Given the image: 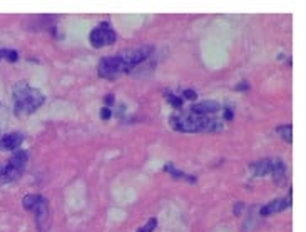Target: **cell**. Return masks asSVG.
<instances>
[{"mask_svg":"<svg viewBox=\"0 0 306 232\" xmlns=\"http://www.w3.org/2000/svg\"><path fill=\"white\" fill-rule=\"evenodd\" d=\"M111 109H109V107H102V111H101V117H102V119H104V120H107L109 119V117H111Z\"/></svg>","mask_w":306,"mask_h":232,"instance_id":"19","label":"cell"},{"mask_svg":"<svg viewBox=\"0 0 306 232\" xmlns=\"http://www.w3.org/2000/svg\"><path fill=\"white\" fill-rule=\"evenodd\" d=\"M105 104H107V105L114 104V95H112V93H107V97H105ZM107 105H105V107H107Z\"/></svg>","mask_w":306,"mask_h":232,"instance_id":"22","label":"cell"},{"mask_svg":"<svg viewBox=\"0 0 306 232\" xmlns=\"http://www.w3.org/2000/svg\"><path fill=\"white\" fill-rule=\"evenodd\" d=\"M164 170H166L167 174H169V176H173L174 179H182V181H187V182H196V177L194 176H189V174L182 172V170H178L173 164L164 165Z\"/></svg>","mask_w":306,"mask_h":232,"instance_id":"12","label":"cell"},{"mask_svg":"<svg viewBox=\"0 0 306 232\" xmlns=\"http://www.w3.org/2000/svg\"><path fill=\"white\" fill-rule=\"evenodd\" d=\"M248 89H250V84H248L246 80H243L241 84L236 85V91H248Z\"/></svg>","mask_w":306,"mask_h":232,"instance_id":"20","label":"cell"},{"mask_svg":"<svg viewBox=\"0 0 306 232\" xmlns=\"http://www.w3.org/2000/svg\"><path fill=\"white\" fill-rule=\"evenodd\" d=\"M3 59V54H2V50H0V60H2Z\"/></svg>","mask_w":306,"mask_h":232,"instance_id":"24","label":"cell"},{"mask_svg":"<svg viewBox=\"0 0 306 232\" xmlns=\"http://www.w3.org/2000/svg\"><path fill=\"white\" fill-rule=\"evenodd\" d=\"M32 212H34L35 224H37L40 232L49 231V226H51V210H49L47 199H44L42 195H39V201H37V204L34 206Z\"/></svg>","mask_w":306,"mask_h":232,"instance_id":"6","label":"cell"},{"mask_svg":"<svg viewBox=\"0 0 306 232\" xmlns=\"http://www.w3.org/2000/svg\"><path fill=\"white\" fill-rule=\"evenodd\" d=\"M221 109V105L214 100H203V102L193 104L189 107V111L193 114H198V116H213Z\"/></svg>","mask_w":306,"mask_h":232,"instance_id":"9","label":"cell"},{"mask_svg":"<svg viewBox=\"0 0 306 232\" xmlns=\"http://www.w3.org/2000/svg\"><path fill=\"white\" fill-rule=\"evenodd\" d=\"M154 48L146 46V47H137V48H129V50H122L119 54L104 57L97 65V74L102 79H117L122 74L132 72L134 69L144 60H148L153 55Z\"/></svg>","mask_w":306,"mask_h":232,"instance_id":"1","label":"cell"},{"mask_svg":"<svg viewBox=\"0 0 306 232\" xmlns=\"http://www.w3.org/2000/svg\"><path fill=\"white\" fill-rule=\"evenodd\" d=\"M44 102V93L39 89L30 87L27 82H20L14 87V111L17 116L34 114Z\"/></svg>","mask_w":306,"mask_h":232,"instance_id":"3","label":"cell"},{"mask_svg":"<svg viewBox=\"0 0 306 232\" xmlns=\"http://www.w3.org/2000/svg\"><path fill=\"white\" fill-rule=\"evenodd\" d=\"M28 154L26 150H15V154L9 159L5 165H2V176L0 181L2 182H14L22 176L24 170L27 167Z\"/></svg>","mask_w":306,"mask_h":232,"instance_id":"4","label":"cell"},{"mask_svg":"<svg viewBox=\"0 0 306 232\" xmlns=\"http://www.w3.org/2000/svg\"><path fill=\"white\" fill-rule=\"evenodd\" d=\"M291 207V190H289V195L286 199H276V201L268 202L266 206H263L259 209V215L263 217H268V215H273L276 212H283L284 209Z\"/></svg>","mask_w":306,"mask_h":232,"instance_id":"7","label":"cell"},{"mask_svg":"<svg viewBox=\"0 0 306 232\" xmlns=\"http://www.w3.org/2000/svg\"><path fill=\"white\" fill-rule=\"evenodd\" d=\"M167 100H169V104L173 105V107H176V109H181L182 107V99L181 97H176V95H173V93H167Z\"/></svg>","mask_w":306,"mask_h":232,"instance_id":"17","label":"cell"},{"mask_svg":"<svg viewBox=\"0 0 306 232\" xmlns=\"http://www.w3.org/2000/svg\"><path fill=\"white\" fill-rule=\"evenodd\" d=\"M276 132L281 136V139H283L284 142H288V144H291L293 142V137H291V134H293V127L289 124L286 125H280L278 129H276Z\"/></svg>","mask_w":306,"mask_h":232,"instance_id":"13","label":"cell"},{"mask_svg":"<svg viewBox=\"0 0 306 232\" xmlns=\"http://www.w3.org/2000/svg\"><path fill=\"white\" fill-rule=\"evenodd\" d=\"M171 127L178 132H221L223 120L211 116H198L191 111L176 112L169 119Z\"/></svg>","mask_w":306,"mask_h":232,"instance_id":"2","label":"cell"},{"mask_svg":"<svg viewBox=\"0 0 306 232\" xmlns=\"http://www.w3.org/2000/svg\"><path fill=\"white\" fill-rule=\"evenodd\" d=\"M116 39H117V35L109 22L99 23L96 28H92L91 35H89V42H91V46L94 48H102V47L112 46V44L116 42Z\"/></svg>","mask_w":306,"mask_h":232,"instance_id":"5","label":"cell"},{"mask_svg":"<svg viewBox=\"0 0 306 232\" xmlns=\"http://www.w3.org/2000/svg\"><path fill=\"white\" fill-rule=\"evenodd\" d=\"M37 201H39V195L37 194H28V195H26V197H24V201H22L24 209L32 210V209H34V206L37 204Z\"/></svg>","mask_w":306,"mask_h":232,"instance_id":"14","label":"cell"},{"mask_svg":"<svg viewBox=\"0 0 306 232\" xmlns=\"http://www.w3.org/2000/svg\"><path fill=\"white\" fill-rule=\"evenodd\" d=\"M156 226H157V219L153 217V219H149L148 224H146L144 227H141V229L137 232H153L154 229H156Z\"/></svg>","mask_w":306,"mask_h":232,"instance_id":"16","label":"cell"},{"mask_svg":"<svg viewBox=\"0 0 306 232\" xmlns=\"http://www.w3.org/2000/svg\"><path fill=\"white\" fill-rule=\"evenodd\" d=\"M241 207H243V204H241V202H239V204L236 206V209H234V214H239V210H241Z\"/></svg>","mask_w":306,"mask_h":232,"instance_id":"23","label":"cell"},{"mask_svg":"<svg viewBox=\"0 0 306 232\" xmlns=\"http://www.w3.org/2000/svg\"><path fill=\"white\" fill-rule=\"evenodd\" d=\"M271 174H273V179H275L278 184L280 182H283L284 176H286V167H284V162L281 161V159H275V161H273Z\"/></svg>","mask_w":306,"mask_h":232,"instance_id":"11","label":"cell"},{"mask_svg":"<svg viewBox=\"0 0 306 232\" xmlns=\"http://www.w3.org/2000/svg\"><path fill=\"white\" fill-rule=\"evenodd\" d=\"M182 95H184V99H187V100H194L196 97H198V93H196L194 91H191V89H186V91L182 92Z\"/></svg>","mask_w":306,"mask_h":232,"instance_id":"18","label":"cell"},{"mask_svg":"<svg viewBox=\"0 0 306 232\" xmlns=\"http://www.w3.org/2000/svg\"><path fill=\"white\" fill-rule=\"evenodd\" d=\"M24 142V136L20 132H9L0 137V150H17Z\"/></svg>","mask_w":306,"mask_h":232,"instance_id":"8","label":"cell"},{"mask_svg":"<svg viewBox=\"0 0 306 232\" xmlns=\"http://www.w3.org/2000/svg\"><path fill=\"white\" fill-rule=\"evenodd\" d=\"M251 170L256 177H263L266 174H271L273 170V159H261L251 164Z\"/></svg>","mask_w":306,"mask_h":232,"instance_id":"10","label":"cell"},{"mask_svg":"<svg viewBox=\"0 0 306 232\" xmlns=\"http://www.w3.org/2000/svg\"><path fill=\"white\" fill-rule=\"evenodd\" d=\"M3 54V59L10 60V62H15V60L19 59V52L17 50H10V48H3L2 50Z\"/></svg>","mask_w":306,"mask_h":232,"instance_id":"15","label":"cell"},{"mask_svg":"<svg viewBox=\"0 0 306 232\" xmlns=\"http://www.w3.org/2000/svg\"><path fill=\"white\" fill-rule=\"evenodd\" d=\"M224 119H226V120H231L232 119V111H231L230 107L224 109Z\"/></svg>","mask_w":306,"mask_h":232,"instance_id":"21","label":"cell"}]
</instances>
